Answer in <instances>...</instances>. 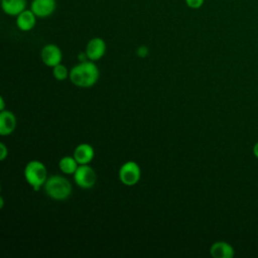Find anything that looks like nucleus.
I'll use <instances>...</instances> for the list:
<instances>
[{"mask_svg": "<svg viewBox=\"0 0 258 258\" xmlns=\"http://www.w3.org/2000/svg\"><path fill=\"white\" fill-rule=\"evenodd\" d=\"M30 9L39 18L48 17L56 9V0H32Z\"/></svg>", "mask_w": 258, "mask_h": 258, "instance_id": "6e6552de", "label": "nucleus"}, {"mask_svg": "<svg viewBox=\"0 0 258 258\" xmlns=\"http://www.w3.org/2000/svg\"><path fill=\"white\" fill-rule=\"evenodd\" d=\"M8 156V148L4 142L0 143V160L3 161Z\"/></svg>", "mask_w": 258, "mask_h": 258, "instance_id": "f3484780", "label": "nucleus"}, {"mask_svg": "<svg viewBox=\"0 0 258 258\" xmlns=\"http://www.w3.org/2000/svg\"><path fill=\"white\" fill-rule=\"evenodd\" d=\"M3 206H4V200H3V197L0 198V208L3 209Z\"/></svg>", "mask_w": 258, "mask_h": 258, "instance_id": "412c9836", "label": "nucleus"}, {"mask_svg": "<svg viewBox=\"0 0 258 258\" xmlns=\"http://www.w3.org/2000/svg\"><path fill=\"white\" fill-rule=\"evenodd\" d=\"M52 76L57 81H64L70 77V72L63 64L59 63L52 68Z\"/></svg>", "mask_w": 258, "mask_h": 258, "instance_id": "2eb2a0df", "label": "nucleus"}, {"mask_svg": "<svg viewBox=\"0 0 258 258\" xmlns=\"http://www.w3.org/2000/svg\"><path fill=\"white\" fill-rule=\"evenodd\" d=\"M24 178L34 190H39L48 178L47 169L41 161L30 160L24 167Z\"/></svg>", "mask_w": 258, "mask_h": 258, "instance_id": "7ed1b4c3", "label": "nucleus"}, {"mask_svg": "<svg viewBox=\"0 0 258 258\" xmlns=\"http://www.w3.org/2000/svg\"><path fill=\"white\" fill-rule=\"evenodd\" d=\"M1 7L5 14L17 16L26 9V0H1Z\"/></svg>", "mask_w": 258, "mask_h": 258, "instance_id": "ddd939ff", "label": "nucleus"}, {"mask_svg": "<svg viewBox=\"0 0 258 258\" xmlns=\"http://www.w3.org/2000/svg\"><path fill=\"white\" fill-rule=\"evenodd\" d=\"M210 254L214 258H233L235 255V250L228 242L217 241L212 244Z\"/></svg>", "mask_w": 258, "mask_h": 258, "instance_id": "9b49d317", "label": "nucleus"}, {"mask_svg": "<svg viewBox=\"0 0 258 258\" xmlns=\"http://www.w3.org/2000/svg\"><path fill=\"white\" fill-rule=\"evenodd\" d=\"M79 163L74 156H63L58 161V167L64 174H74L79 167Z\"/></svg>", "mask_w": 258, "mask_h": 258, "instance_id": "4468645a", "label": "nucleus"}, {"mask_svg": "<svg viewBox=\"0 0 258 258\" xmlns=\"http://www.w3.org/2000/svg\"><path fill=\"white\" fill-rule=\"evenodd\" d=\"M100 72L92 60L80 61L70 71V81L77 87L90 88L99 80Z\"/></svg>", "mask_w": 258, "mask_h": 258, "instance_id": "f257e3e1", "label": "nucleus"}, {"mask_svg": "<svg viewBox=\"0 0 258 258\" xmlns=\"http://www.w3.org/2000/svg\"><path fill=\"white\" fill-rule=\"evenodd\" d=\"M106 49L107 45L102 37H93L88 41L85 52L89 60L96 61L101 59L105 55Z\"/></svg>", "mask_w": 258, "mask_h": 258, "instance_id": "0eeeda50", "label": "nucleus"}, {"mask_svg": "<svg viewBox=\"0 0 258 258\" xmlns=\"http://www.w3.org/2000/svg\"><path fill=\"white\" fill-rule=\"evenodd\" d=\"M36 18L31 9H25L16 16V25L21 31H29L35 26Z\"/></svg>", "mask_w": 258, "mask_h": 258, "instance_id": "f8f14e48", "label": "nucleus"}, {"mask_svg": "<svg viewBox=\"0 0 258 258\" xmlns=\"http://www.w3.org/2000/svg\"><path fill=\"white\" fill-rule=\"evenodd\" d=\"M73 156L80 165L89 164L95 156V150L91 144L81 143L75 148Z\"/></svg>", "mask_w": 258, "mask_h": 258, "instance_id": "9d476101", "label": "nucleus"}, {"mask_svg": "<svg viewBox=\"0 0 258 258\" xmlns=\"http://www.w3.org/2000/svg\"><path fill=\"white\" fill-rule=\"evenodd\" d=\"M253 154L258 159V142H256L253 146Z\"/></svg>", "mask_w": 258, "mask_h": 258, "instance_id": "6ab92c4d", "label": "nucleus"}, {"mask_svg": "<svg viewBox=\"0 0 258 258\" xmlns=\"http://www.w3.org/2000/svg\"><path fill=\"white\" fill-rule=\"evenodd\" d=\"M16 116L11 111H0V134L2 136L11 134L16 129Z\"/></svg>", "mask_w": 258, "mask_h": 258, "instance_id": "1a4fd4ad", "label": "nucleus"}, {"mask_svg": "<svg viewBox=\"0 0 258 258\" xmlns=\"http://www.w3.org/2000/svg\"><path fill=\"white\" fill-rule=\"evenodd\" d=\"M5 110V102H4V98L1 97L0 98V111Z\"/></svg>", "mask_w": 258, "mask_h": 258, "instance_id": "aec40b11", "label": "nucleus"}, {"mask_svg": "<svg viewBox=\"0 0 258 258\" xmlns=\"http://www.w3.org/2000/svg\"><path fill=\"white\" fill-rule=\"evenodd\" d=\"M40 58L46 67L53 68V67L61 63L62 52L56 44L48 43V44H45L41 48Z\"/></svg>", "mask_w": 258, "mask_h": 258, "instance_id": "423d86ee", "label": "nucleus"}, {"mask_svg": "<svg viewBox=\"0 0 258 258\" xmlns=\"http://www.w3.org/2000/svg\"><path fill=\"white\" fill-rule=\"evenodd\" d=\"M76 184L82 188H92L97 182V173L89 164L79 165L76 172L73 174Z\"/></svg>", "mask_w": 258, "mask_h": 258, "instance_id": "39448f33", "label": "nucleus"}, {"mask_svg": "<svg viewBox=\"0 0 258 258\" xmlns=\"http://www.w3.org/2000/svg\"><path fill=\"white\" fill-rule=\"evenodd\" d=\"M148 48H147V46H145V45H141V46H139L138 48H137V50H136V53H137V55L138 56H140V57H146L147 55H148Z\"/></svg>", "mask_w": 258, "mask_h": 258, "instance_id": "a211bd4d", "label": "nucleus"}, {"mask_svg": "<svg viewBox=\"0 0 258 258\" xmlns=\"http://www.w3.org/2000/svg\"><path fill=\"white\" fill-rule=\"evenodd\" d=\"M184 1L186 6L191 9H199L205 3V0H184Z\"/></svg>", "mask_w": 258, "mask_h": 258, "instance_id": "dca6fc26", "label": "nucleus"}, {"mask_svg": "<svg viewBox=\"0 0 258 258\" xmlns=\"http://www.w3.org/2000/svg\"><path fill=\"white\" fill-rule=\"evenodd\" d=\"M120 181L128 186L135 185L141 177V169L137 162L129 160L124 162L118 172Z\"/></svg>", "mask_w": 258, "mask_h": 258, "instance_id": "20e7f679", "label": "nucleus"}, {"mask_svg": "<svg viewBox=\"0 0 258 258\" xmlns=\"http://www.w3.org/2000/svg\"><path fill=\"white\" fill-rule=\"evenodd\" d=\"M45 194L52 200L64 201L73 191L71 181L61 175H50L43 185Z\"/></svg>", "mask_w": 258, "mask_h": 258, "instance_id": "f03ea898", "label": "nucleus"}]
</instances>
